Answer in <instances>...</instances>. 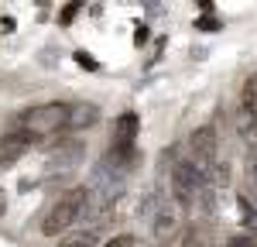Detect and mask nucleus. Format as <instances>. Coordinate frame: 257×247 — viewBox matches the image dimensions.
<instances>
[{
	"mask_svg": "<svg viewBox=\"0 0 257 247\" xmlns=\"http://www.w3.org/2000/svg\"><path fill=\"white\" fill-rule=\"evenodd\" d=\"M86 206H89V192H86V185H76V189H69L62 199L52 203V209L45 213V223L41 230L48 233V237H59L62 230H69V226L76 223L79 216H86Z\"/></svg>",
	"mask_w": 257,
	"mask_h": 247,
	"instance_id": "f257e3e1",
	"label": "nucleus"
},
{
	"mask_svg": "<svg viewBox=\"0 0 257 247\" xmlns=\"http://www.w3.org/2000/svg\"><path fill=\"white\" fill-rule=\"evenodd\" d=\"M69 113H72V103H38L18 117V127L28 134H55L69 127Z\"/></svg>",
	"mask_w": 257,
	"mask_h": 247,
	"instance_id": "f03ea898",
	"label": "nucleus"
},
{
	"mask_svg": "<svg viewBox=\"0 0 257 247\" xmlns=\"http://www.w3.org/2000/svg\"><path fill=\"white\" fill-rule=\"evenodd\" d=\"M189 162L196 165L202 175H209L219 162V138H216V127L213 124H202L192 131V138H189Z\"/></svg>",
	"mask_w": 257,
	"mask_h": 247,
	"instance_id": "7ed1b4c3",
	"label": "nucleus"
},
{
	"mask_svg": "<svg viewBox=\"0 0 257 247\" xmlns=\"http://www.w3.org/2000/svg\"><path fill=\"white\" fill-rule=\"evenodd\" d=\"M199 182H202V172L189 158L175 162L172 168V196L182 209H196V192H199Z\"/></svg>",
	"mask_w": 257,
	"mask_h": 247,
	"instance_id": "20e7f679",
	"label": "nucleus"
},
{
	"mask_svg": "<svg viewBox=\"0 0 257 247\" xmlns=\"http://www.w3.org/2000/svg\"><path fill=\"white\" fill-rule=\"evenodd\" d=\"M31 141H35V134H28V131H11V134H4L0 138V168H11V165H18L28 151H31Z\"/></svg>",
	"mask_w": 257,
	"mask_h": 247,
	"instance_id": "39448f33",
	"label": "nucleus"
},
{
	"mask_svg": "<svg viewBox=\"0 0 257 247\" xmlns=\"http://www.w3.org/2000/svg\"><path fill=\"white\" fill-rule=\"evenodd\" d=\"M141 131V117L138 113H120L113 120V134H110V148H134Z\"/></svg>",
	"mask_w": 257,
	"mask_h": 247,
	"instance_id": "423d86ee",
	"label": "nucleus"
},
{
	"mask_svg": "<svg viewBox=\"0 0 257 247\" xmlns=\"http://www.w3.org/2000/svg\"><path fill=\"white\" fill-rule=\"evenodd\" d=\"M213 244H216V230H213V223L196 220V223L185 226V233H182V247H213Z\"/></svg>",
	"mask_w": 257,
	"mask_h": 247,
	"instance_id": "0eeeda50",
	"label": "nucleus"
},
{
	"mask_svg": "<svg viewBox=\"0 0 257 247\" xmlns=\"http://www.w3.org/2000/svg\"><path fill=\"white\" fill-rule=\"evenodd\" d=\"M103 165H110L113 172H127V168L138 165V148H110Z\"/></svg>",
	"mask_w": 257,
	"mask_h": 247,
	"instance_id": "6e6552de",
	"label": "nucleus"
},
{
	"mask_svg": "<svg viewBox=\"0 0 257 247\" xmlns=\"http://www.w3.org/2000/svg\"><path fill=\"white\" fill-rule=\"evenodd\" d=\"M99 120V110L93 103H72V113H69V127L82 131V127H93Z\"/></svg>",
	"mask_w": 257,
	"mask_h": 247,
	"instance_id": "1a4fd4ad",
	"label": "nucleus"
},
{
	"mask_svg": "<svg viewBox=\"0 0 257 247\" xmlns=\"http://www.w3.org/2000/svg\"><path fill=\"white\" fill-rule=\"evenodd\" d=\"M175 230H178V213L165 206V209L158 213V220H155V237H158V240H165V237H172Z\"/></svg>",
	"mask_w": 257,
	"mask_h": 247,
	"instance_id": "9d476101",
	"label": "nucleus"
},
{
	"mask_svg": "<svg viewBox=\"0 0 257 247\" xmlns=\"http://www.w3.org/2000/svg\"><path fill=\"white\" fill-rule=\"evenodd\" d=\"M237 209H240V223L257 237V206L250 203V196H247V192H240V196H237Z\"/></svg>",
	"mask_w": 257,
	"mask_h": 247,
	"instance_id": "9b49d317",
	"label": "nucleus"
},
{
	"mask_svg": "<svg viewBox=\"0 0 257 247\" xmlns=\"http://www.w3.org/2000/svg\"><path fill=\"white\" fill-rule=\"evenodd\" d=\"M237 131H240V138L254 148V144H257V113L240 110V113H237Z\"/></svg>",
	"mask_w": 257,
	"mask_h": 247,
	"instance_id": "f8f14e48",
	"label": "nucleus"
},
{
	"mask_svg": "<svg viewBox=\"0 0 257 247\" xmlns=\"http://www.w3.org/2000/svg\"><path fill=\"white\" fill-rule=\"evenodd\" d=\"M243 185H247L250 199L257 203V148H250L247 158H243Z\"/></svg>",
	"mask_w": 257,
	"mask_h": 247,
	"instance_id": "ddd939ff",
	"label": "nucleus"
},
{
	"mask_svg": "<svg viewBox=\"0 0 257 247\" xmlns=\"http://www.w3.org/2000/svg\"><path fill=\"white\" fill-rule=\"evenodd\" d=\"M240 110L257 113V72H250L243 79V86H240Z\"/></svg>",
	"mask_w": 257,
	"mask_h": 247,
	"instance_id": "4468645a",
	"label": "nucleus"
},
{
	"mask_svg": "<svg viewBox=\"0 0 257 247\" xmlns=\"http://www.w3.org/2000/svg\"><path fill=\"white\" fill-rule=\"evenodd\" d=\"M82 155V144L79 141H69V144H59V151H55V158L52 165H76Z\"/></svg>",
	"mask_w": 257,
	"mask_h": 247,
	"instance_id": "2eb2a0df",
	"label": "nucleus"
},
{
	"mask_svg": "<svg viewBox=\"0 0 257 247\" xmlns=\"http://www.w3.org/2000/svg\"><path fill=\"white\" fill-rule=\"evenodd\" d=\"M93 244H96V233H93V230H79V233L62 237L59 247H93Z\"/></svg>",
	"mask_w": 257,
	"mask_h": 247,
	"instance_id": "dca6fc26",
	"label": "nucleus"
},
{
	"mask_svg": "<svg viewBox=\"0 0 257 247\" xmlns=\"http://www.w3.org/2000/svg\"><path fill=\"white\" fill-rule=\"evenodd\" d=\"M206 179H209V185H213V189H226V185H230V165H226V162H216V168H213Z\"/></svg>",
	"mask_w": 257,
	"mask_h": 247,
	"instance_id": "f3484780",
	"label": "nucleus"
},
{
	"mask_svg": "<svg viewBox=\"0 0 257 247\" xmlns=\"http://www.w3.org/2000/svg\"><path fill=\"white\" fill-rule=\"evenodd\" d=\"M223 28V21H216V18H196V31H206V35H213V31H219Z\"/></svg>",
	"mask_w": 257,
	"mask_h": 247,
	"instance_id": "a211bd4d",
	"label": "nucleus"
},
{
	"mask_svg": "<svg viewBox=\"0 0 257 247\" xmlns=\"http://www.w3.org/2000/svg\"><path fill=\"white\" fill-rule=\"evenodd\" d=\"M76 14H79V4H65V7L59 11V24H62V28H65V24H72Z\"/></svg>",
	"mask_w": 257,
	"mask_h": 247,
	"instance_id": "6ab92c4d",
	"label": "nucleus"
},
{
	"mask_svg": "<svg viewBox=\"0 0 257 247\" xmlns=\"http://www.w3.org/2000/svg\"><path fill=\"white\" fill-rule=\"evenodd\" d=\"M76 62H79L82 69H89V72H99V62L89 55V52H76Z\"/></svg>",
	"mask_w": 257,
	"mask_h": 247,
	"instance_id": "aec40b11",
	"label": "nucleus"
},
{
	"mask_svg": "<svg viewBox=\"0 0 257 247\" xmlns=\"http://www.w3.org/2000/svg\"><path fill=\"white\" fill-rule=\"evenodd\" d=\"M254 244H257L254 233H250V237H247V233H237V237L230 240V247H254Z\"/></svg>",
	"mask_w": 257,
	"mask_h": 247,
	"instance_id": "412c9836",
	"label": "nucleus"
},
{
	"mask_svg": "<svg viewBox=\"0 0 257 247\" xmlns=\"http://www.w3.org/2000/svg\"><path fill=\"white\" fill-rule=\"evenodd\" d=\"M144 41H148V28H144V24H138V31H134V45H144Z\"/></svg>",
	"mask_w": 257,
	"mask_h": 247,
	"instance_id": "4be33fe9",
	"label": "nucleus"
},
{
	"mask_svg": "<svg viewBox=\"0 0 257 247\" xmlns=\"http://www.w3.org/2000/svg\"><path fill=\"white\" fill-rule=\"evenodd\" d=\"M0 31H4V35H11V31H14V18H11V14H4V18H0Z\"/></svg>",
	"mask_w": 257,
	"mask_h": 247,
	"instance_id": "5701e85b",
	"label": "nucleus"
},
{
	"mask_svg": "<svg viewBox=\"0 0 257 247\" xmlns=\"http://www.w3.org/2000/svg\"><path fill=\"white\" fill-rule=\"evenodd\" d=\"M4 213H7V192L0 189V216H4Z\"/></svg>",
	"mask_w": 257,
	"mask_h": 247,
	"instance_id": "b1692460",
	"label": "nucleus"
}]
</instances>
